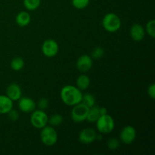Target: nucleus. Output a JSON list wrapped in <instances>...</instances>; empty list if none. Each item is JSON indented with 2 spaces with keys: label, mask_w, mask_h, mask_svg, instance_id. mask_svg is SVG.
I'll return each instance as SVG.
<instances>
[{
  "label": "nucleus",
  "mask_w": 155,
  "mask_h": 155,
  "mask_svg": "<svg viewBox=\"0 0 155 155\" xmlns=\"http://www.w3.org/2000/svg\"><path fill=\"white\" fill-rule=\"evenodd\" d=\"M61 99L66 105L73 106L81 102L83 93L77 86L67 85L61 89L60 92Z\"/></svg>",
  "instance_id": "obj_1"
},
{
  "label": "nucleus",
  "mask_w": 155,
  "mask_h": 155,
  "mask_svg": "<svg viewBox=\"0 0 155 155\" xmlns=\"http://www.w3.org/2000/svg\"><path fill=\"white\" fill-rule=\"evenodd\" d=\"M102 27L109 33H114L121 27V20L117 15L114 13H107L102 19Z\"/></svg>",
  "instance_id": "obj_2"
},
{
  "label": "nucleus",
  "mask_w": 155,
  "mask_h": 155,
  "mask_svg": "<svg viewBox=\"0 0 155 155\" xmlns=\"http://www.w3.org/2000/svg\"><path fill=\"white\" fill-rule=\"evenodd\" d=\"M95 123H96L97 130L101 134H109L114 130V120L107 114L100 116Z\"/></svg>",
  "instance_id": "obj_3"
},
{
  "label": "nucleus",
  "mask_w": 155,
  "mask_h": 155,
  "mask_svg": "<svg viewBox=\"0 0 155 155\" xmlns=\"http://www.w3.org/2000/svg\"><path fill=\"white\" fill-rule=\"evenodd\" d=\"M58 139V136L54 127L46 125L41 129L40 140L43 145L46 146H53L57 143Z\"/></svg>",
  "instance_id": "obj_4"
},
{
  "label": "nucleus",
  "mask_w": 155,
  "mask_h": 155,
  "mask_svg": "<svg viewBox=\"0 0 155 155\" xmlns=\"http://www.w3.org/2000/svg\"><path fill=\"white\" fill-rule=\"evenodd\" d=\"M30 115V124L36 129H42L48 124V117L44 110H34Z\"/></svg>",
  "instance_id": "obj_5"
},
{
  "label": "nucleus",
  "mask_w": 155,
  "mask_h": 155,
  "mask_svg": "<svg viewBox=\"0 0 155 155\" xmlns=\"http://www.w3.org/2000/svg\"><path fill=\"white\" fill-rule=\"evenodd\" d=\"M89 107L80 102L76 105L73 106L71 110V117L73 121L75 123H82L86 120L88 112H89Z\"/></svg>",
  "instance_id": "obj_6"
},
{
  "label": "nucleus",
  "mask_w": 155,
  "mask_h": 155,
  "mask_svg": "<svg viewBox=\"0 0 155 155\" xmlns=\"http://www.w3.org/2000/svg\"><path fill=\"white\" fill-rule=\"evenodd\" d=\"M42 52L45 57L53 58L58 53L59 45L58 43L54 39H48L44 41L41 46Z\"/></svg>",
  "instance_id": "obj_7"
},
{
  "label": "nucleus",
  "mask_w": 155,
  "mask_h": 155,
  "mask_svg": "<svg viewBox=\"0 0 155 155\" xmlns=\"http://www.w3.org/2000/svg\"><path fill=\"white\" fill-rule=\"evenodd\" d=\"M136 129L132 126H126L120 133V141L125 145H130L136 139Z\"/></svg>",
  "instance_id": "obj_8"
},
{
  "label": "nucleus",
  "mask_w": 155,
  "mask_h": 155,
  "mask_svg": "<svg viewBox=\"0 0 155 155\" xmlns=\"http://www.w3.org/2000/svg\"><path fill=\"white\" fill-rule=\"evenodd\" d=\"M93 61L89 54H83L77 58L76 62V67L80 72L85 74L87 73L92 68Z\"/></svg>",
  "instance_id": "obj_9"
},
{
  "label": "nucleus",
  "mask_w": 155,
  "mask_h": 155,
  "mask_svg": "<svg viewBox=\"0 0 155 155\" xmlns=\"http://www.w3.org/2000/svg\"><path fill=\"white\" fill-rule=\"evenodd\" d=\"M97 133L94 129L86 128L81 130L79 134V141L80 143L89 145L96 140Z\"/></svg>",
  "instance_id": "obj_10"
},
{
  "label": "nucleus",
  "mask_w": 155,
  "mask_h": 155,
  "mask_svg": "<svg viewBox=\"0 0 155 155\" xmlns=\"http://www.w3.org/2000/svg\"><path fill=\"white\" fill-rule=\"evenodd\" d=\"M18 107L24 113H31L36 109V103L28 97H21L18 100Z\"/></svg>",
  "instance_id": "obj_11"
},
{
  "label": "nucleus",
  "mask_w": 155,
  "mask_h": 155,
  "mask_svg": "<svg viewBox=\"0 0 155 155\" xmlns=\"http://www.w3.org/2000/svg\"><path fill=\"white\" fill-rule=\"evenodd\" d=\"M130 34L133 41L141 42L145 36V28L141 24H134L130 27Z\"/></svg>",
  "instance_id": "obj_12"
},
{
  "label": "nucleus",
  "mask_w": 155,
  "mask_h": 155,
  "mask_svg": "<svg viewBox=\"0 0 155 155\" xmlns=\"http://www.w3.org/2000/svg\"><path fill=\"white\" fill-rule=\"evenodd\" d=\"M6 95L13 101H18L22 97L21 86L15 83L9 84L6 89Z\"/></svg>",
  "instance_id": "obj_13"
},
{
  "label": "nucleus",
  "mask_w": 155,
  "mask_h": 155,
  "mask_svg": "<svg viewBox=\"0 0 155 155\" xmlns=\"http://www.w3.org/2000/svg\"><path fill=\"white\" fill-rule=\"evenodd\" d=\"M12 108L13 101L6 95H0V114H7Z\"/></svg>",
  "instance_id": "obj_14"
},
{
  "label": "nucleus",
  "mask_w": 155,
  "mask_h": 155,
  "mask_svg": "<svg viewBox=\"0 0 155 155\" xmlns=\"http://www.w3.org/2000/svg\"><path fill=\"white\" fill-rule=\"evenodd\" d=\"M15 21L19 27H26V26L29 25L31 21L30 15L28 13V12H26V11L19 12L15 18Z\"/></svg>",
  "instance_id": "obj_15"
},
{
  "label": "nucleus",
  "mask_w": 155,
  "mask_h": 155,
  "mask_svg": "<svg viewBox=\"0 0 155 155\" xmlns=\"http://www.w3.org/2000/svg\"><path fill=\"white\" fill-rule=\"evenodd\" d=\"M77 87L81 91H84L89 88L90 86V79L87 75L82 74L79 76L76 80Z\"/></svg>",
  "instance_id": "obj_16"
},
{
  "label": "nucleus",
  "mask_w": 155,
  "mask_h": 155,
  "mask_svg": "<svg viewBox=\"0 0 155 155\" xmlns=\"http://www.w3.org/2000/svg\"><path fill=\"white\" fill-rule=\"evenodd\" d=\"M100 116H101V114L99 111V107L95 104L92 107H89L86 120L90 123H95Z\"/></svg>",
  "instance_id": "obj_17"
},
{
  "label": "nucleus",
  "mask_w": 155,
  "mask_h": 155,
  "mask_svg": "<svg viewBox=\"0 0 155 155\" xmlns=\"http://www.w3.org/2000/svg\"><path fill=\"white\" fill-rule=\"evenodd\" d=\"M24 61L22 58L21 57H16L14 58L11 61V68L13 71H20L24 68Z\"/></svg>",
  "instance_id": "obj_18"
},
{
  "label": "nucleus",
  "mask_w": 155,
  "mask_h": 155,
  "mask_svg": "<svg viewBox=\"0 0 155 155\" xmlns=\"http://www.w3.org/2000/svg\"><path fill=\"white\" fill-rule=\"evenodd\" d=\"M63 123V117L59 114H54L48 117V124L53 127H56L60 126Z\"/></svg>",
  "instance_id": "obj_19"
},
{
  "label": "nucleus",
  "mask_w": 155,
  "mask_h": 155,
  "mask_svg": "<svg viewBox=\"0 0 155 155\" xmlns=\"http://www.w3.org/2000/svg\"><path fill=\"white\" fill-rule=\"evenodd\" d=\"M41 0H24V5L28 11L36 10L40 6Z\"/></svg>",
  "instance_id": "obj_20"
},
{
  "label": "nucleus",
  "mask_w": 155,
  "mask_h": 155,
  "mask_svg": "<svg viewBox=\"0 0 155 155\" xmlns=\"http://www.w3.org/2000/svg\"><path fill=\"white\" fill-rule=\"evenodd\" d=\"M81 102L88 107H91L95 104V98L93 95L90 93H86L83 95Z\"/></svg>",
  "instance_id": "obj_21"
},
{
  "label": "nucleus",
  "mask_w": 155,
  "mask_h": 155,
  "mask_svg": "<svg viewBox=\"0 0 155 155\" xmlns=\"http://www.w3.org/2000/svg\"><path fill=\"white\" fill-rule=\"evenodd\" d=\"M145 33H148L151 38L155 37V21L154 19L150 20L149 21H148V23L146 24L145 26Z\"/></svg>",
  "instance_id": "obj_22"
},
{
  "label": "nucleus",
  "mask_w": 155,
  "mask_h": 155,
  "mask_svg": "<svg viewBox=\"0 0 155 155\" xmlns=\"http://www.w3.org/2000/svg\"><path fill=\"white\" fill-rule=\"evenodd\" d=\"M72 5L78 10L86 8L89 4V0H71Z\"/></svg>",
  "instance_id": "obj_23"
},
{
  "label": "nucleus",
  "mask_w": 155,
  "mask_h": 155,
  "mask_svg": "<svg viewBox=\"0 0 155 155\" xmlns=\"http://www.w3.org/2000/svg\"><path fill=\"white\" fill-rule=\"evenodd\" d=\"M120 141L118 139H117V138H110L107 141V148L110 151H115L120 147Z\"/></svg>",
  "instance_id": "obj_24"
},
{
  "label": "nucleus",
  "mask_w": 155,
  "mask_h": 155,
  "mask_svg": "<svg viewBox=\"0 0 155 155\" xmlns=\"http://www.w3.org/2000/svg\"><path fill=\"white\" fill-rule=\"evenodd\" d=\"M104 51L101 47H96V48H94L92 51V54H91V57L92 59H95V60H98V59H101V58L104 56Z\"/></svg>",
  "instance_id": "obj_25"
},
{
  "label": "nucleus",
  "mask_w": 155,
  "mask_h": 155,
  "mask_svg": "<svg viewBox=\"0 0 155 155\" xmlns=\"http://www.w3.org/2000/svg\"><path fill=\"white\" fill-rule=\"evenodd\" d=\"M48 105H49V103H48V99L45 98H41L40 99H39L37 104H36V106L39 107V109L42 110L48 108Z\"/></svg>",
  "instance_id": "obj_26"
},
{
  "label": "nucleus",
  "mask_w": 155,
  "mask_h": 155,
  "mask_svg": "<svg viewBox=\"0 0 155 155\" xmlns=\"http://www.w3.org/2000/svg\"><path fill=\"white\" fill-rule=\"evenodd\" d=\"M7 115L8 119L12 121H17L20 117V114L18 110H14L13 108L7 114Z\"/></svg>",
  "instance_id": "obj_27"
},
{
  "label": "nucleus",
  "mask_w": 155,
  "mask_h": 155,
  "mask_svg": "<svg viewBox=\"0 0 155 155\" xmlns=\"http://www.w3.org/2000/svg\"><path fill=\"white\" fill-rule=\"evenodd\" d=\"M147 92H148V96L150 97L152 99H154L155 98V85L154 83H152V84L150 85L148 87V89H147Z\"/></svg>",
  "instance_id": "obj_28"
},
{
  "label": "nucleus",
  "mask_w": 155,
  "mask_h": 155,
  "mask_svg": "<svg viewBox=\"0 0 155 155\" xmlns=\"http://www.w3.org/2000/svg\"><path fill=\"white\" fill-rule=\"evenodd\" d=\"M99 111H100V114H101V115H104L107 114V108H105L104 107H99Z\"/></svg>",
  "instance_id": "obj_29"
}]
</instances>
